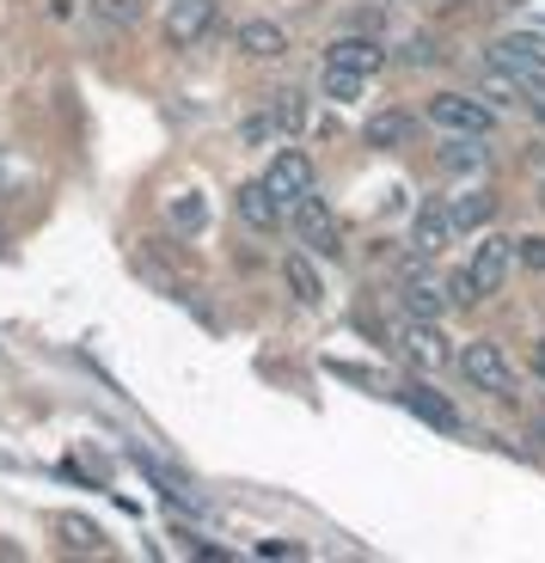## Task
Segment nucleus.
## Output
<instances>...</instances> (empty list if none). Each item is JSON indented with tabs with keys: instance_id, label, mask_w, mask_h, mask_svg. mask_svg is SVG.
<instances>
[{
	"instance_id": "1",
	"label": "nucleus",
	"mask_w": 545,
	"mask_h": 563,
	"mask_svg": "<svg viewBox=\"0 0 545 563\" xmlns=\"http://www.w3.org/2000/svg\"><path fill=\"white\" fill-rule=\"evenodd\" d=\"M460 380L472 386V393H490V398H509L515 393V362L503 355V343H490V338H472L460 343Z\"/></svg>"
},
{
	"instance_id": "2",
	"label": "nucleus",
	"mask_w": 545,
	"mask_h": 563,
	"mask_svg": "<svg viewBox=\"0 0 545 563\" xmlns=\"http://www.w3.org/2000/svg\"><path fill=\"white\" fill-rule=\"evenodd\" d=\"M399 307H405V319H442V312L454 307L448 282L429 269V257L411 252V264L399 269Z\"/></svg>"
},
{
	"instance_id": "3",
	"label": "nucleus",
	"mask_w": 545,
	"mask_h": 563,
	"mask_svg": "<svg viewBox=\"0 0 545 563\" xmlns=\"http://www.w3.org/2000/svg\"><path fill=\"white\" fill-rule=\"evenodd\" d=\"M423 123H435L442 135H490L497 129V104L466 99V92H435L423 104Z\"/></svg>"
},
{
	"instance_id": "4",
	"label": "nucleus",
	"mask_w": 545,
	"mask_h": 563,
	"mask_svg": "<svg viewBox=\"0 0 545 563\" xmlns=\"http://www.w3.org/2000/svg\"><path fill=\"white\" fill-rule=\"evenodd\" d=\"M288 233H294V245H307L313 257L344 252V240H337V214H331V202H325L319 190H307V197L288 209Z\"/></svg>"
},
{
	"instance_id": "5",
	"label": "nucleus",
	"mask_w": 545,
	"mask_h": 563,
	"mask_svg": "<svg viewBox=\"0 0 545 563\" xmlns=\"http://www.w3.org/2000/svg\"><path fill=\"white\" fill-rule=\"evenodd\" d=\"M392 350L405 355L417 374H442V362H448V338H442V319H405L399 324V343Z\"/></svg>"
},
{
	"instance_id": "6",
	"label": "nucleus",
	"mask_w": 545,
	"mask_h": 563,
	"mask_svg": "<svg viewBox=\"0 0 545 563\" xmlns=\"http://www.w3.org/2000/svg\"><path fill=\"white\" fill-rule=\"evenodd\" d=\"M454 233H460V227H454V209H448V197H429L423 202L417 214H411V252L417 257H442L454 245Z\"/></svg>"
},
{
	"instance_id": "7",
	"label": "nucleus",
	"mask_w": 545,
	"mask_h": 563,
	"mask_svg": "<svg viewBox=\"0 0 545 563\" xmlns=\"http://www.w3.org/2000/svg\"><path fill=\"white\" fill-rule=\"evenodd\" d=\"M509 269H515V240H503V233H484L478 240V252H472V264H466V276L478 282V295H503V282H509Z\"/></svg>"
},
{
	"instance_id": "8",
	"label": "nucleus",
	"mask_w": 545,
	"mask_h": 563,
	"mask_svg": "<svg viewBox=\"0 0 545 563\" xmlns=\"http://www.w3.org/2000/svg\"><path fill=\"white\" fill-rule=\"evenodd\" d=\"M264 184L276 190V202H282V209H294V202H301V197L313 190V159L301 154V147H282V154L270 159Z\"/></svg>"
},
{
	"instance_id": "9",
	"label": "nucleus",
	"mask_w": 545,
	"mask_h": 563,
	"mask_svg": "<svg viewBox=\"0 0 545 563\" xmlns=\"http://www.w3.org/2000/svg\"><path fill=\"white\" fill-rule=\"evenodd\" d=\"M233 214H239V227H246V233H276L282 227V202H276V190H270L264 178L258 184H239V197H233Z\"/></svg>"
},
{
	"instance_id": "10",
	"label": "nucleus",
	"mask_w": 545,
	"mask_h": 563,
	"mask_svg": "<svg viewBox=\"0 0 545 563\" xmlns=\"http://www.w3.org/2000/svg\"><path fill=\"white\" fill-rule=\"evenodd\" d=\"M215 31V0H172L166 7V37L172 49H190Z\"/></svg>"
},
{
	"instance_id": "11",
	"label": "nucleus",
	"mask_w": 545,
	"mask_h": 563,
	"mask_svg": "<svg viewBox=\"0 0 545 563\" xmlns=\"http://www.w3.org/2000/svg\"><path fill=\"white\" fill-rule=\"evenodd\" d=\"M399 398H405V410H417L423 422H429V429H442V435H460L466 422H460V410L448 405V398L435 393L429 380H411V386H399Z\"/></svg>"
},
{
	"instance_id": "12",
	"label": "nucleus",
	"mask_w": 545,
	"mask_h": 563,
	"mask_svg": "<svg viewBox=\"0 0 545 563\" xmlns=\"http://www.w3.org/2000/svg\"><path fill=\"white\" fill-rule=\"evenodd\" d=\"M497 56L521 74V80H545V31H509L497 43Z\"/></svg>"
},
{
	"instance_id": "13",
	"label": "nucleus",
	"mask_w": 545,
	"mask_h": 563,
	"mask_svg": "<svg viewBox=\"0 0 545 563\" xmlns=\"http://www.w3.org/2000/svg\"><path fill=\"white\" fill-rule=\"evenodd\" d=\"M233 43L246 49V56H258V62H276V56H288V31H282L276 19H246V25L233 31Z\"/></svg>"
},
{
	"instance_id": "14",
	"label": "nucleus",
	"mask_w": 545,
	"mask_h": 563,
	"mask_svg": "<svg viewBox=\"0 0 545 563\" xmlns=\"http://www.w3.org/2000/svg\"><path fill=\"white\" fill-rule=\"evenodd\" d=\"M282 282H288V295L301 300V307H319L325 300V282H319V264H313V252L301 245V252L282 257Z\"/></svg>"
},
{
	"instance_id": "15",
	"label": "nucleus",
	"mask_w": 545,
	"mask_h": 563,
	"mask_svg": "<svg viewBox=\"0 0 545 563\" xmlns=\"http://www.w3.org/2000/svg\"><path fill=\"white\" fill-rule=\"evenodd\" d=\"M325 62H337V68L368 74V80H374V74L386 68V49H380L374 37H337V43H331V56H325Z\"/></svg>"
},
{
	"instance_id": "16",
	"label": "nucleus",
	"mask_w": 545,
	"mask_h": 563,
	"mask_svg": "<svg viewBox=\"0 0 545 563\" xmlns=\"http://www.w3.org/2000/svg\"><path fill=\"white\" fill-rule=\"evenodd\" d=\"M442 172H490L484 135H454L448 147H442Z\"/></svg>"
},
{
	"instance_id": "17",
	"label": "nucleus",
	"mask_w": 545,
	"mask_h": 563,
	"mask_svg": "<svg viewBox=\"0 0 545 563\" xmlns=\"http://www.w3.org/2000/svg\"><path fill=\"white\" fill-rule=\"evenodd\" d=\"M368 147H405L411 135H417V123H411L405 111H380V117H368Z\"/></svg>"
},
{
	"instance_id": "18",
	"label": "nucleus",
	"mask_w": 545,
	"mask_h": 563,
	"mask_svg": "<svg viewBox=\"0 0 545 563\" xmlns=\"http://www.w3.org/2000/svg\"><path fill=\"white\" fill-rule=\"evenodd\" d=\"M448 209H454V227H460V233H472V227H490L497 197H490V190H460V197H448Z\"/></svg>"
},
{
	"instance_id": "19",
	"label": "nucleus",
	"mask_w": 545,
	"mask_h": 563,
	"mask_svg": "<svg viewBox=\"0 0 545 563\" xmlns=\"http://www.w3.org/2000/svg\"><path fill=\"white\" fill-rule=\"evenodd\" d=\"M166 221L178 227V233H203V227H209V202H203V190H178V197L166 202Z\"/></svg>"
},
{
	"instance_id": "20",
	"label": "nucleus",
	"mask_w": 545,
	"mask_h": 563,
	"mask_svg": "<svg viewBox=\"0 0 545 563\" xmlns=\"http://www.w3.org/2000/svg\"><path fill=\"white\" fill-rule=\"evenodd\" d=\"M56 533H62V545L68 551H105V533H98L92 521H86V515H56Z\"/></svg>"
},
{
	"instance_id": "21",
	"label": "nucleus",
	"mask_w": 545,
	"mask_h": 563,
	"mask_svg": "<svg viewBox=\"0 0 545 563\" xmlns=\"http://www.w3.org/2000/svg\"><path fill=\"white\" fill-rule=\"evenodd\" d=\"M362 86H368V74H350V68H337V62H325V99L350 104V99H362Z\"/></svg>"
},
{
	"instance_id": "22",
	"label": "nucleus",
	"mask_w": 545,
	"mask_h": 563,
	"mask_svg": "<svg viewBox=\"0 0 545 563\" xmlns=\"http://www.w3.org/2000/svg\"><path fill=\"white\" fill-rule=\"evenodd\" d=\"M270 117H276L282 123V135H294V129H301V117H307V104H301V92H270Z\"/></svg>"
},
{
	"instance_id": "23",
	"label": "nucleus",
	"mask_w": 545,
	"mask_h": 563,
	"mask_svg": "<svg viewBox=\"0 0 545 563\" xmlns=\"http://www.w3.org/2000/svg\"><path fill=\"white\" fill-rule=\"evenodd\" d=\"M515 269L545 276V233H515Z\"/></svg>"
},
{
	"instance_id": "24",
	"label": "nucleus",
	"mask_w": 545,
	"mask_h": 563,
	"mask_svg": "<svg viewBox=\"0 0 545 563\" xmlns=\"http://www.w3.org/2000/svg\"><path fill=\"white\" fill-rule=\"evenodd\" d=\"M276 135H282V123L270 117V104L258 117H246V123H239V141H246V147H264V141H276Z\"/></svg>"
},
{
	"instance_id": "25",
	"label": "nucleus",
	"mask_w": 545,
	"mask_h": 563,
	"mask_svg": "<svg viewBox=\"0 0 545 563\" xmlns=\"http://www.w3.org/2000/svg\"><path fill=\"white\" fill-rule=\"evenodd\" d=\"M92 13L105 19V25L123 31V25H135V19H141V7H135V0H92Z\"/></svg>"
},
{
	"instance_id": "26",
	"label": "nucleus",
	"mask_w": 545,
	"mask_h": 563,
	"mask_svg": "<svg viewBox=\"0 0 545 563\" xmlns=\"http://www.w3.org/2000/svg\"><path fill=\"white\" fill-rule=\"evenodd\" d=\"M411 68H429V62H442V43H429V37H411Z\"/></svg>"
},
{
	"instance_id": "27",
	"label": "nucleus",
	"mask_w": 545,
	"mask_h": 563,
	"mask_svg": "<svg viewBox=\"0 0 545 563\" xmlns=\"http://www.w3.org/2000/svg\"><path fill=\"white\" fill-rule=\"evenodd\" d=\"M533 380H545V343L533 350Z\"/></svg>"
},
{
	"instance_id": "28",
	"label": "nucleus",
	"mask_w": 545,
	"mask_h": 563,
	"mask_svg": "<svg viewBox=\"0 0 545 563\" xmlns=\"http://www.w3.org/2000/svg\"><path fill=\"white\" fill-rule=\"evenodd\" d=\"M527 429H539V435H545V410H539V417H533V422H527Z\"/></svg>"
},
{
	"instance_id": "29",
	"label": "nucleus",
	"mask_w": 545,
	"mask_h": 563,
	"mask_svg": "<svg viewBox=\"0 0 545 563\" xmlns=\"http://www.w3.org/2000/svg\"><path fill=\"white\" fill-rule=\"evenodd\" d=\"M539 197H545V184H539Z\"/></svg>"
}]
</instances>
